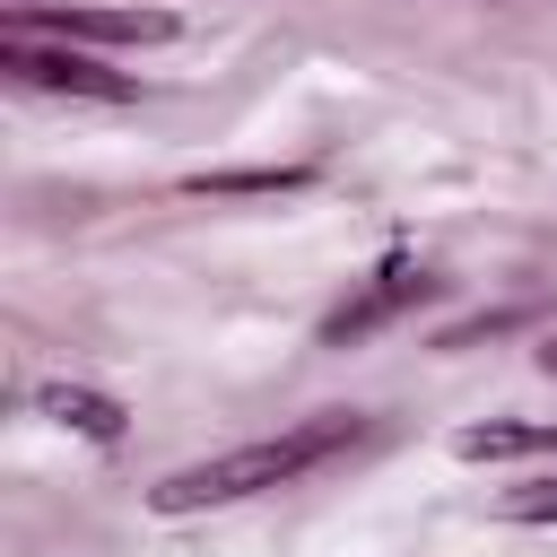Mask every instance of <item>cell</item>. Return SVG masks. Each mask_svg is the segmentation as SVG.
Segmentation results:
<instances>
[{
	"label": "cell",
	"instance_id": "1",
	"mask_svg": "<svg viewBox=\"0 0 557 557\" xmlns=\"http://www.w3.org/2000/svg\"><path fill=\"white\" fill-rule=\"evenodd\" d=\"M357 444H366V418H357V409H322V418H305V426L270 435V444H235V453H209V461H191V470H165V479L148 487V505H157V513L244 505V496H261V487H296L305 470H322V461H339V453H357Z\"/></svg>",
	"mask_w": 557,
	"mask_h": 557
},
{
	"label": "cell",
	"instance_id": "10",
	"mask_svg": "<svg viewBox=\"0 0 557 557\" xmlns=\"http://www.w3.org/2000/svg\"><path fill=\"white\" fill-rule=\"evenodd\" d=\"M540 374H557V339H548V348H540Z\"/></svg>",
	"mask_w": 557,
	"mask_h": 557
},
{
	"label": "cell",
	"instance_id": "8",
	"mask_svg": "<svg viewBox=\"0 0 557 557\" xmlns=\"http://www.w3.org/2000/svg\"><path fill=\"white\" fill-rule=\"evenodd\" d=\"M505 522H557V479H540V487H513V496H505Z\"/></svg>",
	"mask_w": 557,
	"mask_h": 557
},
{
	"label": "cell",
	"instance_id": "9",
	"mask_svg": "<svg viewBox=\"0 0 557 557\" xmlns=\"http://www.w3.org/2000/svg\"><path fill=\"white\" fill-rule=\"evenodd\" d=\"M513 322H522V305H513V313H470V322H453L435 348H470V339H496V331H513Z\"/></svg>",
	"mask_w": 557,
	"mask_h": 557
},
{
	"label": "cell",
	"instance_id": "2",
	"mask_svg": "<svg viewBox=\"0 0 557 557\" xmlns=\"http://www.w3.org/2000/svg\"><path fill=\"white\" fill-rule=\"evenodd\" d=\"M0 70L17 87H44V96H96V104H122L131 78L104 70L87 44H52V35H0Z\"/></svg>",
	"mask_w": 557,
	"mask_h": 557
},
{
	"label": "cell",
	"instance_id": "3",
	"mask_svg": "<svg viewBox=\"0 0 557 557\" xmlns=\"http://www.w3.org/2000/svg\"><path fill=\"white\" fill-rule=\"evenodd\" d=\"M426 296H435V270H418V261H383L374 278H357V287L322 313V348H357V339L392 331L400 313H418Z\"/></svg>",
	"mask_w": 557,
	"mask_h": 557
},
{
	"label": "cell",
	"instance_id": "5",
	"mask_svg": "<svg viewBox=\"0 0 557 557\" xmlns=\"http://www.w3.org/2000/svg\"><path fill=\"white\" fill-rule=\"evenodd\" d=\"M183 191H200V200H287V191H313V165H218V174H191Z\"/></svg>",
	"mask_w": 557,
	"mask_h": 557
},
{
	"label": "cell",
	"instance_id": "6",
	"mask_svg": "<svg viewBox=\"0 0 557 557\" xmlns=\"http://www.w3.org/2000/svg\"><path fill=\"white\" fill-rule=\"evenodd\" d=\"M44 418H61V426L87 435V444H122V400H104V392H87V383H44Z\"/></svg>",
	"mask_w": 557,
	"mask_h": 557
},
{
	"label": "cell",
	"instance_id": "7",
	"mask_svg": "<svg viewBox=\"0 0 557 557\" xmlns=\"http://www.w3.org/2000/svg\"><path fill=\"white\" fill-rule=\"evenodd\" d=\"M461 461H522V453H557V426H522V418H487L453 435Z\"/></svg>",
	"mask_w": 557,
	"mask_h": 557
},
{
	"label": "cell",
	"instance_id": "4",
	"mask_svg": "<svg viewBox=\"0 0 557 557\" xmlns=\"http://www.w3.org/2000/svg\"><path fill=\"white\" fill-rule=\"evenodd\" d=\"M9 35H52V44H165V9H9Z\"/></svg>",
	"mask_w": 557,
	"mask_h": 557
}]
</instances>
